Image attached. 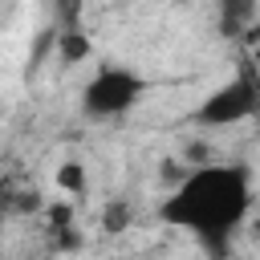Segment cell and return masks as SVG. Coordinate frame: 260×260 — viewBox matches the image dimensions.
I'll return each instance as SVG.
<instances>
[{
  "label": "cell",
  "mask_w": 260,
  "mask_h": 260,
  "mask_svg": "<svg viewBox=\"0 0 260 260\" xmlns=\"http://www.w3.org/2000/svg\"><path fill=\"white\" fill-rule=\"evenodd\" d=\"M252 167L248 162H195L158 199V219L191 236L203 252L219 256L252 215Z\"/></svg>",
  "instance_id": "cell-1"
},
{
  "label": "cell",
  "mask_w": 260,
  "mask_h": 260,
  "mask_svg": "<svg viewBox=\"0 0 260 260\" xmlns=\"http://www.w3.org/2000/svg\"><path fill=\"white\" fill-rule=\"evenodd\" d=\"M122 219H130V207H122V211H106V232H122Z\"/></svg>",
  "instance_id": "cell-5"
},
{
  "label": "cell",
  "mask_w": 260,
  "mask_h": 260,
  "mask_svg": "<svg viewBox=\"0 0 260 260\" xmlns=\"http://www.w3.org/2000/svg\"><path fill=\"white\" fill-rule=\"evenodd\" d=\"M57 187H61L65 195H81V191H85V171H81V162H65V167L57 171Z\"/></svg>",
  "instance_id": "cell-4"
},
{
  "label": "cell",
  "mask_w": 260,
  "mask_h": 260,
  "mask_svg": "<svg viewBox=\"0 0 260 260\" xmlns=\"http://www.w3.org/2000/svg\"><path fill=\"white\" fill-rule=\"evenodd\" d=\"M256 110H260V81L244 69V73L228 77L223 85H215V89L199 102L195 122H199V126H215V130H223V126H240V122H248Z\"/></svg>",
  "instance_id": "cell-3"
},
{
  "label": "cell",
  "mask_w": 260,
  "mask_h": 260,
  "mask_svg": "<svg viewBox=\"0 0 260 260\" xmlns=\"http://www.w3.org/2000/svg\"><path fill=\"white\" fill-rule=\"evenodd\" d=\"M146 98V77L130 65H102L85 89H81V110L93 122H114L122 114H130L138 102Z\"/></svg>",
  "instance_id": "cell-2"
}]
</instances>
